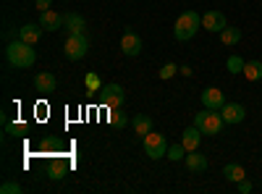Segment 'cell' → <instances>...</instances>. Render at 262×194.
Here are the masks:
<instances>
[{"label": "cell", "mask_w": 262, "mask_h": 194, "mask_svg": "<svg viewBox=\"0 0 262 194\" xmlns=\"http://www.w3.org/2000/svg\"><path fill=\"white\" fill-rule=\"evenodd\" d=\"M142 147L149 160H160L163 155H168V139L165 134H158V132H149L147 137H142Z\"/></svg>", "instance_id": "277c9868"}, {"label": "cell", "mask_w": 262, "mask_h": 194, "mask_svg": "<svg viewBox=\"0 0 262 194\" xmlns=\"http://www.w3.org/2000/svg\"><path fill=\"white\" fill-rule=\"evenodd\" d=\"M18 191H21V186L16 181H6L3 186H0V194H18Z\"/></svg>", "instance_id": "d4e9b609"}, {"label": "cell", "mask_w": 262, "mask_h": 194, "mask_svg": "<svg viewBox=\"0 0 262 194\" xmlns=\"http://www.w3.org/2000/svg\"><path fill=\"white\" fill-rule=\"evenodd\" d=\"M86 90H102L100 87V79H97V74H86Z\"/></svg>", "instance_id": "484cf974"}, {"label": "cell", "mask_w": 262, "mask_h": 194, "mask_svg": "<svg viewBox=\"0 0 262 194\" xmlns=\"http://www.w3.org/2000/svg\"><path fill=\"white\" fill-rule=\"evenodd\" d=\"M200 142H202V132L196 126H189L184 128V134H181V144L186 153H194V149H200Z\"/></svg>", "instance_id": "4fadbf2b"}, {"label": "cell", "mask_w": 262, "mask_h": 194, "mask_svg": "<svg viewBox=\"0 0 262 194\" xmlns=\"http://www.w3.org/2000/svg\"><path fill=\"white\" fill-rule=\"evenodd\" d=\"M221 116H223L226 126H236V123H242L247 118V107L242 102H226L221 107Z\"/></svg>", "instance_id": "ba28073f"}, {"label": "cell", "mask_w": 262, "mask_h": 194, "mask_svg": "<svg viewBox=\"0 0 262 194\" xmlns=\"http://www.w3.org/2000/svg\"><path fill=\"white\" fill-rule=\"evenodd\" d=\"M184 163H186V168L191 170V174H205L207 165H210V160L200 153V149H194V153H186Z\"/></svg>", "instance_id": "8fae6325"}, {"label": "cell", "mask_w": 262, "mask_h": 194, "mask_svg": "<svg viewBox=\"0 0 262 194\" xmlns=\"http://www.w3.org/2000/svg\"><path fill=\"white\" fill-rule=\"evenodd\" d=\"M111 123H113V126H121V128H123V126L128 123V116H126V113L121 111V107H111Z\"/></svg>", "instance_id": "7402d4cb"}, {"label": "cell", "mask_w": 262, "mask_h": 194, "mask_svg": "<svg viewBox=\"0 0 262 194\" xmlns=\"http://www.w3.org/2000/svg\"><path fill=\"white\" fill-rule=\"evenodd\" d=\"M131 126H134V132H137L139 137H147V134L152 132V118L144 116V113H139V116L131 118Z\"/></svg>", "instance_id": "ac0fdd59"}, {"label": "cell", "mask_w": 262, "mask_h": 194, "mask_svg": "<svg viewBox=\"0 0 262 194\" xmlns=\"http://www.w3.org/2000/svg\"><path fill=\"white\" fill-rule=\"evenodd\" d=\"M194 126L200 128L205 137H215V134H221V132H223L226 121H223L221 111H210V107H205L202 113H196V116H194Z\"/></svg>", "instance_id": "3957f363"}, {"label": "cell", "mask_w": 262, "mask_h": 194, "mask_svg": "<svg viewBox=\"0 0 262 194\" xmlns=\"http://www.w3.org/2000/svg\"><path fill=\"white\" fill-rule=\"evenodd\" d=\"M34 6H37V11L42 13V11H50V6H53V0H37Z\"/></svg>", "instance_id": "4316f807"}, {"label": "cell", "mask_w": 262, "mask_h": 194, "mask_svg": "<svg viewBox=\"0 0 262 194\" xmlns=\"http://www.w3.org/2000/svg\"><path fill=\"white\" fill-rule=\"evenodd\" d=\"M6 60L16 69H32L37 63V53H34V45L24 39H11L6 45Z\"/></svg>", "instance_id": "6da1fadb"}, {"label": "cell", "mask_w": 262, "mask_h": 194, "mask_svg": "<svg viewBox=\"0 0 262 194\" xmlns=\"http://www.w3.org/2000/svg\"><path fill=\"white\" fill-rule=\"evenodd\" d=\"M8 132L11 134H21L24 132V123H8Z\"/></svg>", "instance_id": "f546056e"}, {"label": "cell", "mask_w": 262, "mask_h": 194, "mask_svg": "<svg viewBox=\"0 0 262 194\" xmlns=\"http://www.w3.org/2000/svg\"><path fill=\"white\" fill-rule=\"evenodd\" d=\"M168 160H184L186 158V149H184V144L179 142V144H173V147H168V155H165Z\"/></svg>", "instance_id": "603a6c76"}, {"label": "cell", "mask_w": 262, "mask_h": 194, "mask_svg": "<svg viewBox=\"0 0 262 194\" xmlns=\"http://www.w3.org/2000/svg\"><path fill=\"white\" fill-rule=\"evenodd\" d=\"M242 74L247 76V81H259L262 79V60H247Z\"/></svg>", "instance_id": "d6986e66"}, {"label": "cell", "mask_w": 262, "mask_h": 194, "mask_svg": "<svg viewBox=\"0 0 262 194\" xmlns=\"http://www.w3.org/2000/svg\"><path fill=\"white\" fill-rule=\"evenodd\" d=\"M200 29H202V16L196 11H184L176 18V24H173V37L179 42H189V39H194V34Z\"/></svg>", "instance_id": "7a4b0ae2"}, {"label": "cell", "mask_w": 262, "mask_h": 194, "mask_svg": "<svg viewBox=\"0 0 262 194\" xmlns=\"http://www.w3.org/2000/svg\"><path fill=\"white\" fill-rule=\"evenodd\" d=\"M34 87H37V92H42V95H50V92H55V87H58V79H55L50 71H39V74L34 76Z\"/></svg>", "instance_id": "7c38bea8"}, {"label": "cell", "mask_w": 262, "mask_h": 194, "mask_svg": "<svg viewBox=\"0 0 262 194\" xmlns=\"http://www.w3.org/2000/svg\"><path fill=\"white\" fill-rule=\"evenodd\" d=\"M176 74H179L176 63H165V66L160 69V79H170V76H176Z\"/></svg>", "instance_id": "cb8c5ba5"}, {"label": "cell", "mask_w": 262, "mask_h": 194, "mask_svg": "<svg viewBox=\"0 0 262 194\" xmlns=\"http://www.w3.org/2000/svg\"><path fill=\"white\" fill-rule=\"evenodd\" d=\"M244 58L242 55H228V60H226V69H228V74H242L244 71Z\"/></svg>", "instance_id": "44dd1931"}, {"label": "cell", "mask_w": 262, "mask_h": 194, "mask_svg": "<svg viewBox=\"0 0 262 194\" xmlns=\"http://www.w3.org/2000/svg\"><path fill=\"white\" fill-rule=\"evenodd\" d=\"M42 24H24L18 29V39H24V42H29V45H37L39 42V37H42Z\"/></svg>", "instance_id": "2e32d148"}, {"label": "cell", "mask_w": 262, "mask_h": 194, "mask_svg": "<svg viewBox=\"0 0 262 194\" xmlns=\"http://www.w3.org/2000/svg\"><path fill=\"white\" fill-rule=\"evenodd\" d=\"M50 179H55V181L63 179V168H60V165H53V168H50Z\"/></svg>", "instance_id": "f1b7e54d"}, {"label": "cell", "mask_w": 262, "mask_h": 194, "mask_svg": "<svg viewBox=\"0 0 262 194\" xmlns=\"http://www.w3.org/2000/svg\"><path fill=\"white\" fill-rule=\"evenodd\" d=\"M126 100V92L121 84H105V87L100 90V102L111 111V107H121Z\"/></svg>", "instance_id": "8992f818"}, {"label": "cell", "mask_w": 262, "mask_h": 194, "mask_svg": "<svg viewBox=\"0 0 262 194\" xmlns=\"http://www.w3.org/2000/svg\"><path fill=\"white\" fill-rule=\"evenodd\" d=\"M202 27L207 29V32H215V34H221L228 24H226V13H221V11H207V13H202Z\"/></svg>", "instance_id": "9c48e42d"}, {"label": "cell", "mask_w": 262, "mask_h": 194, "mask_svg": "<svg viewBox=\"0 0 262 194\" xmlns=\"http://www.w3.org/2000/svg\"><path fill=\"white\" fill-rule=\"evenodd\" d=\"M179 74H184V76H191V74H194V71H191V69H189V66H179Z\"/></svg>", "instance_id": "4dcf8cb0"}, {"label": "cell", "mask_w": 262, "mask_h": 194, "mask_svg": "<svg viewBox=\"0 0 262 194\" xmlns=\"http://www.w3.org/2000/svg\"><path fill=\"white\" fill-rule=\"evenodd\" d=\"M200 100H202L205 107H210V111H221V107L226 105V95L217 90V87H207V90L200 95Z\"/></svg>", "instance_id": "30bf717a"}, {"label": "cell", "mask_w": 262, "mask_h": 194, "mask_svg": "<svg viewBox=\"0 0 262 194\" xmlns=\"http://www.w3.org/2000/svg\"><path fill=\"white\" fill-rule=\"evenodd\" d=\"M238 191H242V194H249V191H252V181H249V179L238 181Z\"/></svg>", "instance_id": "83f0119b"}, {"label": "cell", "mask_w": 262, "mask_h": 194, "mask_svg": "<svg viewBox=\"0 0 262 194\" xmlns=\"http://www.w3.org/2000/svg\"><path fill=\"white\" fill-rule=\"evenodd\" d=\"M39 24H42L45 32H58V29H63V16L58 11H42L39 13Z\"/></svg>", "instance_id": "5bb4252c"}, {"label": "cell", "mask_w": 262, "mask_h": 194, "mask_svg": "<svg viewBox=\"0 0 262 194\" xmlns=\"http://www.w3.org/2000/svg\"><path fill=\"white\" fill-rule=\"evenodd\" d=\"M63 53L69 60H81L86 53H90V39H86V34H69L63 42Z\"/></svg>", "instance_id": "5b68a950"}, {"label": "cell", "mask_w": 262, "mask_h": 194, "mask_svg": "<svg viewBox=\"0 0 262 194\" xmlns=\"http://www.w3.org/2000/svg\"><path fill=\"white\" fill-rule=\"evenodd\" d=\"M221 42H223V45H228V48L238 45V42H242V29H238V27H226L221 32Z\"/></svg>", "instance_id": "ffe728a7"}, {"label": "cell", "mask_w": 262, "mask_h": 194, "mask_svg": "<svg viewBox=\"0 0 262 194\" xmlns=\"http://www.w3.org/2000/svg\"><path fill=\"white\" fill-rule=\"evenodd\" d=\"M121 53L126 58H137L142 53V37L134 32V29H126L121 34Z\"/></svg>", "instance_id": "52a82bcc"}, {"label": "cell", "mask_w": 262, "mask_h": 194, "mask_svg": "<svg viewBox=\"0 0 262 194\" xmlns=\"http://www.w3.org/2000/svg\"><path fill=\"white\" fill-rule=\"evenodd\" d=\"M223 176H226V181L238 184V181H244V179H247V170L238 165V163H226V165H223Z\"/></svg>", "instance_id": "e0dca14e"}, {"label": "cell", "mask_w": 262, "mask_h": 194, "mask_svg": "<svg viewBox=\"0 0 262 194\" xmlns=\"http://www.w3.org/2000/svg\"><path fill=\"white\" fill-rule=\"evenodd\" d=\"M63 29L69 32V34H81V32L86 29V21H84V16H79V13H66V16H63Z\"/></svg>", "instance_id": "9a60e30c"}]
</instances>
